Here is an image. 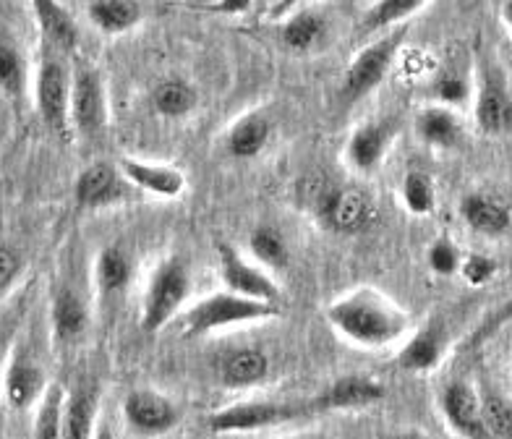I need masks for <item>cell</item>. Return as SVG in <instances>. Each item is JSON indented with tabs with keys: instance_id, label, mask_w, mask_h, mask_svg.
<instances>
[{
	"instance_id": "obj_1",
	"label": "cell",
	"mask_w": 512,
	"mask_h": 439,
	"mask_svg": "<svg viewBox=\"0 0 512 439\" xmlns=\"http://www.w3.org/2000/svg\"><path fill=\"white\" fill-rule=\"evenodd\" d=\"M327 322L351 343L366 348H379L398 340L411 325L405 311L374 291H358L335 301L327 309Z\"/></svg>"
},
{
	"instance_id": "obj_2",
	"label": "cell",
	"mask_w": 512,
	"mask_h": 439,
	"mask_svg": "<svg viewBox=\"0 0 512 439\" xmlns=\"http://www.w3.org/2000/svg\"><path fill=\"white\" fill-rule=\"evenodd\" d=\"M311 416L309 400H246L236 403L223 411L209 416V429L217 434L256 432V429H270V426L285 424V421Z\"/></svg>"
},
{
	"instance_id": "obj_3",
	"label": "cell",
	"mask_w": 512,
	"mask_h": 439,
	"mask_svg": "<svg viewBox=\"0 0 512 439\" xmlns=\"http://www.w3.org/2000/svg\"><path fill=\"white\" fill-rule=\"evenodd\" d=\"M280 314L277 304H262V301H251V298L233 296V293H217L189 309L183 325L186 335H207L220 327L238 325V322H251V319H267Z\"/></svg>"
},
{
	"instance_id": "obj_4",
	"label": "cell",
	"mask_w": 512,
	"mask_h": 439,
	"mask_svg": "<svg viewBox=\"0 0 512 439\" xmlns=\"http://www.w3.org/2000/svg\"><path fill=\"white\" fill-rule=\"evenodd\" d=\"M189 296V270L181 259H165L155 270L149 288L144 293L142 306V330L157 332L168 325L178 306Z\"/></svg>"
},
{
	"instance_id": "obj_5",
	"label": "cell",
	"mask_w": 512,
	"mask_h": 439,
	"mask_svg": "<svg viewBox=\"0 0 512 439\" xmlns=\"http://www.w3.org/2000/svg\"><path fill=\"white\" fill-rule=\"evenodd\" d=\"M405 42V29H392L390 34H382L374 42H369L364 50H358L356 58L345 71L343 97L345 100H358L369 95L371 89L379 87L382 79L390 71L398 48Z\"/></svg>"
},
{
	"instance_id": "obj_6",
	"label": "cell",
	"mask_w": 512,
	"mask_h": 439,
	"mask_svg": "<svg viewBox=\"0 0 512 439\" xmlns=\"http://www.w3.org/2000/svg\"><path fill=\"white\" fill-rule=\"evenodd\" d=\"M123 416H126V424L144 437L168 434L181 421V411H178L176 403L157 390L128 392L126 400H123Z\"/></svg>"
},
{
	"instance_id": "obj_7",
	"label": "cell",
	"mask_w": 512,
	"mask_h": 439,
	"mask_svg": "<svg viewBox=\"0 0 512 439\" xmlns=\"http://www.w3.org/2000/svg\"><path fill=\"white\" fill-rule=\"evenodd\" d=\"M68 118L81 136H95L105 123V92L95 68L79 66L71 82Z\"/></svg>"
},
{
	"instance_id": "obj_8",
	"label": "cell",
	"mask_w": 512,
	"mask_h": 439,
	"mask_svg": "<svg viewBox=\"0 0 512 439\" xmlns=\"http://www.w3.org/2000/svg\"><path fill=\"white\" fill-rule=\"evenodd\" d=\"M68 105H71V87H68L66 71L58 61H42L40 74H37V110L42 115V123L53 134L66 136L68 131Z\"/></svg>"
},
{
	"instance_id": "obj_9",
	"label": "cell",
	"mask_w": 512,
	"mask_h": 439,
	"mask_svg": "<svg viewBox=\"0 0 512 439\" xmlns=\"http://www.w3.org/2000/svg\"><path fill=\"white\" fill-rule=\"evenodd\" d=\"M439 403L452 432H458L463 439H492L486 432L481 395L468 382H450L442 390Z\"/></svg>"
},
{
	"instance_id": "obj_10",
	"label": "cell",
	"mask_w": 512,
	"mask_h": 439,
	"mask_svg": "<svg viewBox=\"0 0 512 439\" xmlns=\"http://www.w3.org/2000/svg\"><path fill=\"white\" fill-rule=\"evenodd\" d=\"M217 254H220V272H223V283L228 285V293L262 301V304H277V285L267 272L243 262L236 249H230L228 244H217Z\"/></svg>"
},
{
	"instance_id": "obj_11",
	"label": "cell",
	"mask_w": 512,
	"mask_h": 439,
	"mask_svg": "<svg viewBox=\"0 0 512 439\" xmlns=\"http://www.w3.org/2000/svg\"><path fill=\"white\" fill-rule=\"evenodd\" d=\"M384 398V387L369 377H340L337 382L324 387L319 395L309 398L311 413L353 411L369 408Z\"/></svg>"
},
{
	"instance_id": "obj_12",
	"label": "cell",
	"mask_w": 512,
	"mask_h": 439,
	"mask_svg": "<svg viewBox=\"0 0 512 439\" xmlns=\"http://www.w3.org/2000/svg\"><path fill=\"white\" fill-rule=\"evenodd\" d=\"M476 123L489 136H505L512 131V97L497 71H486L476 95Z\"/></svg>"
},
{
	"instance_id": "obj_13",
	"label": "cell",
	"mask_w": 512,
	"mask_h": 439,
	"mask_svg": "<svg viewBox=\"0 0 512 439\" xmlns=\"http://www.w3.org/2000/svg\"><path fill=\"white\" fill-rule=\"evenodd\" d=\"M319 217L324 220L327 228L343 236H356L361 230H366L374 220V204L369 202V196L361 191L345 189V191H332L327 204L322 207Z\"/></svg>"
},
{
	"instance_id": "obj_14",
	"label": "cell",
	"mask_w": 512,
	"mask_h": 439,
	"mask_svg": "<svg viewBox=\"0 0 512 439\" xmlns=\"http://www.w3.org/2000/svg\"><path fill=\"white\" fill-rule=\"evenodd\" d=\"M123 196L121 173L108 163H95L84 168L76 178V202L81 207L97 210L118 202Z\"/></svg>"
},
{
	"instance_id": "obj_15",
	"label": "cell",
	"mask_w": 512,
	"mask_h": 439,
	"mask_svg": "<svg viewBox=\"0 0 512 439\" xmlns=\"http://www.w3.org/2000/svg\"><path fill=\"white\" fill-rule=\"evenodd\" d=\"M267 374H270V356L256 345L230 351L220 364V379L225 387H233V390L259 385L267 379Z\"/></svg>"
},
{
	"instance_id": "obj_16",
	"label": "cell",
	"mask_w": 512,
	"mask_h": 439,
	"mask_svg": "<svg viewBox=\"0 0 512 439\" xmlns=\"http://www.w3.org/2000/svg\"><path fill=\"white\" fill-rule=\"evenodd\" d=\"M392 134H395V126L390 121H379V123H366L356 134L351 136L348 142V149H345V157L348 163L356 170H371L377 168L379 160L384 157L387 147L392 142Z\"/></svg>"
},
{
	"instance_id": "obj_17",
	"label": "cell",
	"mask_w": 512,
	"mask_h": 439,
	"mask_svg": "<svg viewBox=\"0 0 512 439\" xmlns=\"http://www.w3.org/2000/svg\"><path fill=\"white\" fill-rule=\"evenodd\" d=\"M121 176L126 181H131L139 189L149 191V194L157 196H178L186 186V178H183L181 170L165 168V165H149L142 160H131V157H123L121 160Z\"/></svg>"
},
{
	"instance_id": "obj_18",
	"label": "cell",
	"mask_w": 512,
	"mask_h": 439,
	"mask_svg": "<svg viewBox=\"0 0 512 439\" xmlns=\"http://www.w3.org/2000/svg\"><path fill=\"white\" fill-rule=\"evenodd\" d=\"M97 390L89 382H81L71 390L63 406V439H92L95 437Z\"/></svg>"
},
{
	"instance_id": "obj_19",
	"label": "cell",
	"mask_w": 512,
	"mask_h": 439,
	"mask_svg": "<svg viewBox=\"0 0 512 439\" xmlns=\"http://www.w3.org/2000/svg\"><path fill=\"white\" fill-rule=\"evenodd\" d=\"M460 215L476 233H484V236H502L512 223L510 210L505 204H499L497 199L484 194L465 196L463 204H460Z\"/></svg>"
},
{
	"instance_id": "obj_20",
	"label": "cell",
	"mask_w": 512,
	"mask_h": 439,
	"mask_svg": "<svg viewBox=\"0 0 512 439\" xmlns=\"http://www.w3.org/2000/svg\"><path fill=\"white\" fill-rule=\"evenodd\" d=\"M442 353H445V332L442 327L429 325L405 343L398 361L408 372H432L442 361Z\"/></svg>"
},
{
	"instance_id": "obj_21",
	"label": "cell",
	"mask_w": 512,
	"mask_h": 439,
	"mask_svg": "<svg viewBox=\"0 0 512 439\" xmlns=\"http://www.w3.org/2000/svg\"><path fill=\"white\" fill-rule=\"evenodd\" d=\"M45 377L37 369V364H32L29 358H16L14 364L8 366L6 377V398L8 403L21 411V408H29L37 398L45 395Z\"/></svg>"
},
{
	"instance_id": "obj_22",
	"label": "cell",
	"mask_w": 512,
	"mask_h": 439,
	"mask_svg": "<svg viewBox=\"0 0 512 439\" xmlns=\"http://www.w3.org/2000/svg\"><path fill=\"white\" fill-rule=\"evenodd\" d=\"M418 139L429 147L450 149L460 142V121L450 108L434 105L418 113L416 118Z\"/></svg>"
},
{
	"instance_id": "obj_23",
	"label": "cell",
	"mask_w": 512,
	"mask_h": 439,
	"mask_svg": "<svg viewBox=\"0 0 512 439\" xmlns=\"http://www.w3.org/2000/svg\"><path fill=\"white\" fill-rule=\"evenodd\" d=\"M272 134L270 121L259 113L243 115L241 121L233 123V129L228 134V152L238 160H251L267 147Z\"/></svg>"
},
{
	"instance_id": "obj_24",
	"label": "cell",
	"mask_w": 512,
	"mask_h": 439,
	"mask_svg": "<svg viewBox=\"0 0 512 439\" xmlns=\"http://www.w3.org/2000/svg\"><path fill=\"white\" fill-rule=\"evenodd\" d=\"M87 14L100 32L123 34L139 24L142 8L139 3H128V0H92L87 6Z\"/></svg>"
},
{
	"instance_id": "obj_25",
	"label": "cell",
	"mask_w": 512,
	"mask_h": 439,
	"mask_svg": "<svg viewBox=\"0 0 512 439\" xmlns=\"http://www.w3.org/2000/svg\"><path fill=\"white\" fill-rule=\"evenodd\" d=\"M34 16H37V24H40L42 34L48 37L53 45H58L61 50H74L76 40H79V32H76L71 16L63 11L55 0H34L32 3Z\"/></svg>"
},
{
	"instance_id": "obj_26",
	"label": "cell",
	"mask_w": 512,
	"mask_h": 439,
	"mask_svg": "<svg viewBox=\"0 0 512 439\" xmlns=\"http://www.w3.org/2000/svg\"><path fill=\"white\" fill-rule=\"evenodd\" d=\"M53 330L61 343H74L87 332V309L74 291H61L55 298Z\"/></svg>"
},
{
	"instance_id": "obj_27",
	"label": "cell",
	"mask_w": 512,
	"mask_h": 439,
	"mask_svg": "<svg viewBox=\"0 0 512 439\" xmlns=\"http://www.w3.org/2000/svg\"><path fill=\"white\" fill-rule=\"evenodd\" d=\"M131 280V259L123 251V246H105L97 257V288L102 296H115Z\"/></svg>"
},
{
	"instance_id": "obj_28",
	"label": "cell",
	"mask_w": 512,
	"mask_h": 439,
	"mask_svg": "<svg viewBox=\"0 0 512 439\" xmlns=\"http://www.w3.org/2000/svg\"><path fill=\"white\" fill-rule=\"evenodd\" d=\"M152 105L165 118H183L196 108V89L183 79H165L152 92Z\"/></svg>"
},
{
	"instance_id": "obj_29",
	"label": "cell",
	"mask_w": 512,
	"mask_h": 439,
	"mask_svg": "<svg viewBox=\"0 0 512 439\" xmlns=\"http://www.w3.org/2000/svg\"><path fill=\"white\" fill-rule=\"evenodd\" d=\"M324 34V19L317 14V11H298V14L290 16L285 21L283 32V45L293 53H306L322 40Z\"/></svg>"
},
{
	"instance_id": "obj_30",
	"label": "cell",
	"mask_w": 512,
	"mask_h": 439,
	"mask_svg": "<svg viewBox=\"0 0 512 439\" xmlns=\"http://www.w3.org/2000/svg\"><path fill=\"white\" fill-rule=\"evenodd\" d=\"M249 246L251 254H254L264 267H270V270H285V267H288L290 251L280 230L270 228V225L256 228L249 238Z\"/></svg>"
},
{
	"instance_id": "obj_31",
	"label": "cell",
	"mask_w": 512,
	"mask_h": 439,
	"mask_svg": "<svg viewBox=\"0 0 512 439\" xmlns=\"http://www.w3.org/2000/svg\"><path fill=\"white\" fill-rule=\"evenodd\" d=\"M63 398L61 385H50L40 400V411L34 419V439H63Z\"/></svg>"
},
{
	"instance_id": "obj_32",
	"label": "cell",
	"mask_w": 512,
	"mask_h": 439,
	"mask_svg": "<svg viewBox=\"0 0 512 439\" xmlns=\"http://www.w3.org/2000/svg\"><path fill=\"white\" fill-rule=\"evenodd\" d=\"M424 6V0H382V3H377V6L366 14L364 29L366 32L390 29L395 27V24H400L403 19H408V16L416 14V11H421Z\"/></svg>"
},
{
	"instance_id": "obj_33",
	"label": "cell",
	"mask_w": 512,
	"mask_h": 439,
	"mask_svg": "<svg viewBox=\"0 0 512 439\" xmlns=\"http://www.w3.org/2000/svg\"><path fill=\"white\" fill-rule=\"evenodd\" d=\"M0 92L11 97L24 95V61L8 34H0Z\"/></svg>"
},
{
	"instance_id": "obj_34",
	"label": "cell",
	"mask_w": 512,
	"mask_h": 439,
	"mask_svg": "<svg viewBox=\"0 0 512 439\" xmlns=\"http://www.w3.org/2000/svg\"><path fill=\"white\" fill-rule=\"evenodd\" d=\"M403 204L413 215H429L437 204V191H434L432 178L424 170H411L403 178Z\"/></svg>"
},
{
	"instance_id": "obj_35",
	"label": "cell",
	"mask_w": 512,
	"mask_h": 439,
	"mask_svg": "<svg viewBox=\"0 0 512 439\" xmlns=\"http://www.w3.org/2000/svg\"><path fill=\"white\" fill-rule=\"evenodd\" d=\"M481 408H484V424L489 437L512 439V398H505L499 392H486L481 395Z\"/></svg>"
},
{
	"instance_id": "obj_36",
	"label": "cell",
	"mask_w": 512,
	"mask_h": 439,
	"mask_svg": "<svg viewBox=\"0 0 512 439\" xmlns=\"http://www.w3.org/2000/svg\"><path fill=\"white\" fill-rule=\"evenodd\" d=\"M426 259H429V267H432L437 275H455V272H460V264H463L460 251L455 249V244H452V241H447V238H439V241H434V244L429 246V254H426Z\"/></svg>"
},
{
	"instance_id": "obj_37",
	"label": "cell",
	"mask_w": 512,
	"mask_h": 439,
	"mask_svg": "<svg viewBox=\"0 0 512 439\" xmlns=\"http://www.w3.org/2000/svg\"><path fill=\"white\" fill-rule=\"evenodd\" d=\"M332 191L335 189H330L324 178H301L296 186L298 202L304 204V207H309V210L317 212V215L322 212V207L327 204V199L332 196Z\"/></svg>"
},
{
	"instance_id": "obj_38",
	"label": "cell",
	"mask_w": 512,
	"mask_h": 439,
	"mask_svg": "<svg viewBox=\"0 0 512 439\" xmlns=\"http://www.w3.org/2000/svg\"><path fill=\"white\" fill-rule=\"evenodd\" d=\"M460 272L471 285H484L497 272V262L492 257H486V254H468L460 264Z\"/></svg>"
},
{
	"instance_id": "obj_39",
	"label": "cell",
	"mask_w": 512,
	"mask_h": 439,
	"mask_svg": "<svg viewBox=\"0 0 512 439\" xmlns=\"http://www.w3.org/2000/svg\"><path fill=\"white\" fill-rule=\"evenodd\" d=\"M434 97H437L439 102H442V108H450V105H460V102L468 97V84H465V79H460V76H439L437 82H434Z\"/></svg>"
},
{
	"instance_id": "obj_40",
	"label": "cell",
	"mask_w": 512,
	"mask_h": 439,
	"mask_svg": "<svg viewBox=\"0 0 512 439\" xmlns=\"http://www.w3.org/2000/svg\"><path fill=\"white\" fill-rule=\"evenodd\" d=\"M19 267H21L19 254H16L14 249H8V246H0V293L14 283L16 275H19Z\"/></svg>"
},
{
	"instance_id": "obj_41",
	"label": "cell",
	"mask_w": 512,
	"mask_h": 439,
	"mask_svg": "<svg viewBox=\"0 0 512 439\" xmlns=\"http://www.w3.org/2000/svg\"><path fill=\"white\" fill-rule=\"evenodd\" d=\"M196 8H207L215 14H246L249 8H254L251 0H215V3H191Z\"/></svg>"
},
{
	"instance_id": "obj_42",
	"label": "cell",
	"mask_w": 512,
	"mask_h": 439,
	"mask_svg": "<svg viewBox=\"0 0 512 439\" xmlns=\"http://www.w3.org/2000/svg\"><path fill=\"white\" fill-rule=\"evenodd\" d=\"M92 439H115V434H113V429H110L108 424H97L95 437H92Z\"/></svg>"
},
{
	"instance_id": "obj_43",
	"label": "cell",
	"mask_w": 512,
	"mask_h": 439,
	"mask_svg": "<svg viewBox=\"0 0 512 439\" xmlns=\"http://www.w3.org/2000/svg\"><path fill=\"white\" fill-rule=\"evenodd\" d=\"M387 439H429L424 437V434H416V432H400V434H392V437Z\"/></svg>"
},
{
	"instance_id": "obj_44",
	"label": "cell",
	"mask_w": 512,
	"mask_h": 439,
	"mask_svg": "<svg viewBox=\"0 0 512 439\" xmlns=\"http://www.w3.org/2000/svg\"><path fill=\"white\" fill-rule=\"evenodd\" d=\"M502 16H505V21H507V27L512 29V0H507L505 6H502Z\"/></svg>"
},
{
	"instance_id": "obj_45",
	"label": "cell",
	"mask_w": 512,
	"mask_h": 439,
	"mask_svg": "<svg viewBox=\"0 0 512 439\" xmlns=\"http://www.w3.org/2000/svg\"><path fill=\"white\" fill-rule=\"evenodd\" d=\"M507 314H512V304H510V306H507Z\"/></svg>"
},
{
	"instance_id": "obj_46",
	"label": "cell",
	"mask_w": 512,
	"mask_h": 439,
	"mask_svg": "<svg viewBox=\"0 0 512 439\" xmlns=\"http://www.w3.org/2000/svg\"><path fill=\"white\" fill-rule=\"evenodd\" d=\"M0 139H3V129H0Z\"/></svg>"
}]
</instances>
